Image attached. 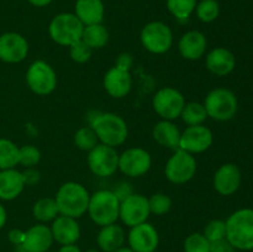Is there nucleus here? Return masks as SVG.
I'll return each instance as SVG.
<instances>
[{"instance_id": "47", "label": "nucleus", "mask_w": 253, "mask_h": 252, "mask_svg": "<svg viewBox=\"0 0 253 252\" xmlns=\"http://www.w3.org/2000/svg\"><path fill=\"white\" fill-rule=\"evenodd\" d=\"M86 252H99V251H96V250H89V251H86Z\"/></svg>"}, {"instance_id": "44", "label": "nucleus", "mask_w": 253, "mask_h": 252, "mask_svg": "<svg viewBox=\"0 0 253 252\" xmlns=\"http://www.w3.org/2000/svg\"><path fill=\"white\" fill-rule=\"evenodd\" d=\"M6 210L5 208L0 204V229L4 227V225L6 224Z\"/></svg>"}, {"instance_id": "16", "label": "nucleus", "mask_w": 253, "mask_h": 252, "mask_svg": "<svg viewBox=\"0 0 253 252\" xmlns=\"http://www.w3.org/2000/svg\"><path fill=\"white\" fill-rule=\"evenodd\" d=\"M130 249L135 252H155L160 244L157 230L148 222L131 227L128 234Z\"/></svg>"}, {"instance_id": "13", "label": "nucleus", "mask_w": 253, "mask_h": 252, "mask_svg": "<svg viewBox=\"0 0 253 252\" xmlns=\"http://www.w3.org/2000/svg\"><path fill=\"white\" fill-rule=\"evenodd\" d=\"M152 160L150 153L143 148H128L119 156V168L128 177H141L150 170Z\"/></svg>"}, {"instance_id": "7", "label": "nucleus", "mask_w": 253, "mask_h": 252, "mask_svg": "<svg viewBox=\"0 0 253 252\" xmlns=\"http://www.w3.org/2000/svg\"><path fill=\"white\" fill-rule=\"evenodd\" d=\"M197 172V161L192 153L177 150L166 165V177L174 184H183L192 179Z\"/></svg>"}, {"instance_id": "5", "label": "nucleus", "mask_w": 253, "mask_h": 252, "mask_svg": "<svg viewBox=\"0 0 253 252\" xmlns=\"http://www.w3.org/2000/svg\"><path fill=\"white\" fill-rule=\"evenodd\" d=\"M84 25L74 14L62 12L54 16L49 24V36L56 43L69 47L82 40Z\"/></svg>"}, {"instance_id": "37", "label": "nucleus", "mask_w": 253, "mask_h": 252, "mask_svg": "<svg viewBox=\"0 0 253 252\" xmlns=\"http://www.w3.org/2000/svg\"><path fill=\"white\" fill-rule=\"evenodd\" d=\"M148 205H150V212L155 215H163L169 211L172 200L168 195L157 193L148 199Z\"/></svg>"}, {"instance_id": "12", "label": "nucleus", "mask_w": 253, "mask_h": 252, "mask_svg": "<svg viewBox=\"0 0 253 252\" xmlns=\"http://www.w3.org/2000/svg\"><path fill=\"white\" fill-rule=\"evenodd\" d=\"M150 205L148 199L141 194H130L120 202L119 217L127 226L133 227L146 222L150 216Z\"/></svg>"}, {"instance_id": "17", "label": "nucleus", "mask_w": 253, "mask_h": 252, "mask_svg": "<svg viewBox=\"0 0 253 252\" xmlns=\"http://www.w3.org/2000/svg\"><path fill=\"white\" fill-rule=\"evenodd\" d=\"M241 185V170L234 163L222 165L214 175V187L221 195H232Z\"/></svg>"}, {"instance_id": "24", "label": "nucleus", "mask_w": 253, "mask_h": 252, "mask_svg": "<svg viewBox=\"0 0 253 252\" xmlns=\"http://www.w3.org/2000/svg\"><path fill=\"white\" fill-rule=\"evenodd\" d=\"M105 7L101 0H77L74 15L81 20L84 26L101 24Z\"/></svg>"}, {"instance_id": "45", "label": "nucleus", "mask_w": 253, "mask_h": 252, "mask_svg": "<svg viewBox=\"0 0 253 252\" xmlns=\"http://www.w3.org/2000/svg\"><path fill=\"white\" fill-rule=\"evenodd\" d=\"M59 252H82L79 250V247H77L76 245H64L62 246V249L59 250Z\"/></svg>"}, {"instance_id": "8", "label": "nucleus", "mask_w": 253, "mask_h": 252, "mask_svg": "<svg viewBox=\"0 0 253 252\" xmlns=\"http://www.w3.org/2000/svg\"><path fill=\"white\" fill-rule=\"evenodd\" d=\"M26 82L35 94L48 95L57 86L56 72L46 62L36 61L27 69Z\"/></svg>"}, {"instance_id": "20", "label": "nucleus", "mask_w": 253, "mask_h": 252, "mask_svg": "<svg viewBox=\"0 0 253 252\" xmlns=\"http://www.w3.org/2000/svg\"><path fill=\"white\" fill-rule=\"evenodd\" d=\"M52 236L61 245H74L81 237V227L76 219L59 215L53 220L51 227Z\"/></svg>"}, {"instance_id": "23", "label": "nucleus", "mask_w": 253, "mask_h": 252, "mask_svg": "<svg viewBox=\"0 0 253 252\" xmlns=\"http://www.w3.org/2000/svg\"><path fill=\"white\" fill-rule=\"evenodd\" d=\"M25 179L21 172L15 168L0 172V199L12 200L19 197L25 188Z\"/></svg>"}, {"instance_id": "32", "label": "nucleus", "mask_w": 253, "mask_h": 252, "mask_svg": "<svg viewBox=\"0 0 253 252\" xmlns=\"http://www.w3.org/2000/svg\"><path fill=\"white\" fill-rule=\"evenodd\" d=\"M195 12L200 21L212 22L220 14V5L216 0H200L195 7Z\"/></svg>"}, {"instance_id": "29", "label": "nucleus", "mask_w": 253, "mask_h": 252, "mask_svg": "<svg viewBox=\"0 0 253 252\" xmlns=\"http://www.w3.org/2000/svg\"><path fill=\"white\" fill-rule=\"evenodd\" d=\"M19 163V148L12 141L0 138V169L15 168Z\"/></svg>"}, {"instance_id": "30", "label": "nucleus", "mask_w": 253, "mask_h": 252, "mask_svg": "<svg viewBox=\"0 0 253 252\" xmlns=\"http://www.w3.org/2000/svg\"><path fill=\"white\" fill-rule=\"evenodd\" d=\"M183 121H184L187 125L189 126H195V125H202L208 118L207 110H205V106L200 103H189L185 104L184 108H183L182 114Z\"/></svg>"}, {"instance_id": "22", "label": "nucleus", "mask_w": 253, "mask_h": 252, "mask_svg": "<svg viewBox=\"0 0 253 252\" xmlns=\"http://www.w3.org/2000/svg\"><path fill=\"white\" fill-rule=\"evenodd\" d=\"M178 48L185 59H199L204 56L207 49V37L200 31H189L179 40Z\"/></svg>"}, {"instance_id": "41", "label": "nucleus", "mask_w": 253, "mask_h": 252, "mask_svg": "<svg viewBox=\"0 0 253 252\" xmlns=\"http://www.w3.org/2000/svg\"><path fill=\"white\" fill-rule=\"evenodd\" d=\"M24 239H25V232L21 231V230L12 229L11 231L9 232L10 242L16 245V246H21L22 242H24Z\"/></svg>"}, {"instance_id": "31", "label": "nucleus", "mask_w": 253, "mask_h": 252, "mask_svg": "<svg viewBox=\"0 0 253 252\" xmlns=\"http://www.w3.org/2000/svg\"><path fill=\"white\" fill-rule=\"evenodd\" d=\"M198 0H167L170 14L178 20H187L195 11Z\"/></svg>"}, {"instance_id": "36", "label": "nucleus", "mask_w": 253, "mask_h": 252, "mask_svg": "<svg viewBox=\"0 0 253 252\" xmlns=\"http://www.w3.org/2000/svg\"><path fill=\"white\" fill-rule=\"evenodd\" d=\"M203 235L209 240V242L226 239V222L222 221V220H211L205 226Z\"/></svg>"}, {"instance_id": "40", "label": "nucleus", "mask_w": 253, "mask_h": 252, "mask_svg": "<svg viewBox=\"0 0 253 252\" xmlns=\"http://www.w3.org/2000/svg\"><path fill=\"white\" fill-rule=\"evenodd\" d=\"M132 56L128 53H121L120 56L116 59V67L121 69H125V71H130L131 66H132Z\"/></svg>"}, {"instance_id": "38", "label": "nucleus", "mask_w": 253, "mask_h": 252, "mask_svg": "<svg viewBox=\"0 0 253 252\" xmlns=\"http://www.w3.org/2000/svg\"><path fill=\"white\" fill-rule=\"evenodd\" d=\"M91 51L93 49L83 40H79V41L74 42L73 44L69 46V54H71L72 59L77 62V63H85V62H88L91 57Z\"/></svg>"}, {"instance_id": "6", "label": "nucleus", "mask_w": 253, "mask_h": 252, "mask_svg": "<svg viewBox=\"0 0 253 252\" xmlns=\"http://www.w3.org/2000/svg\"><path fill=\"white\" fill-rule=\"evenodd\" d=\"M205 110L208 116L217 121L231 120L237 113L239 103L231 90L226 88H216L205 98Z\"/></svg>"}, {"instance_id": "39", "label": "nucleus", "mask_w": 253, "mask_h": 252, "mask_svg": "<svg viewBox=\"0 0 253 252\" xmlns=\"http://www.w3.org/2000/svg\"><path fill=\"white\" fill-rule=\"evenodd\" d=\"M209 252H235V247L226 239L219 241L210 242Z\"/></svg>"}, {"instance_id": "1", "label": "nucleus", "mask_w": 253, "mask_h": 252, "mask_svg": "<svg viewBox=\"0 0 253 252\" xmlns=\"http://www.w3.org/2000/svg\"><path fill=\"white\" fill-rule=\"evenodd\" d=\"M226 240L237 250H253V209H240L226 220Z\"/></svg>"}, {"instance_id": "2", "label": "nucleus", "mask_w": 253, "mask_h": 252, "mask_svg": "<svg viewBox=\"0 0 253 252\" xmlns=\"http://www.w3.org/2000/svg\"><path fill=\"white\" fill-rule=\"evenodd\" d=\"M89 199L90 195L83 185L76 182H68L59 188L54 200L59 214L77 219L86 212Z\"/></svg>"}, {"instance_id": "35", "label": "nucleus", "mask_w": 253, "mask_h": 252, "mask_svg": "<svg viewBox=\"0 0 253 252\" xmlns=\"http://www.w3.org/2000/svg\"><path fill=\"white\" fill-rule=\"evenodd\" d=\"M185 252H209L210 242L203 234H192L184 241Z\"/></svg>"}, {"instance_id": "28", "label": "nucleus", "mask_w": 253, "mask_h": 252, "mask_svg": "<svg viewBox=\"0 0 253 252\" xmlns=\"http://www.w3.org/2000/svg\"><path fill=\"white\" fill-rule=\"evenodd\" d=\"M32 212H34L35 219L41 222L52 221L59 214L56 200L52 198H42V199L37 200L35 203Z\"/></svg>"}, {"instance_id": "27", "label": "nucleus", "mask_w": 253, "mask_h": 252, "mask_svg": "<svg viewBox=\"0 0 253 252\" xmlns=\"http://www.w3.org/2000/svg\"><path fill=\"white\" fill-rule=\"evenodd\" d=\"M82 40L91 49L103 48L109 41V32L106 27L101 24L88 25V26H84Z\"/></svg>"}, {"instance_id": "19", "label": "nucleus", "mask_w": 253, "mask_h": 252, "mask_svg": "<svg viewBox=\"0 0 253 252\" xmlns=\"http://www.w3.org/2000/svg\"><path fill=\"white\" fill-rule=\"evenodd\" d=\"M132 86V78L130 71H125L119 67L109 69L104 77V88L113 98H124L127 95Z\"/></svg>"}, {"instance_id": "43", "label": "nucleus", "mask_w": 253, "mask_h": 252, "mask_svg": "<svg viewBox=\"0 0 253 252\" xmlns=\"http://www.w3.org/2000/svg\"><path fill=\"white\" fill-rule=\"evenodd\" d=\"M27 1H29L31 5H34V6L43 7L51 4L52 0H27Z\"/></svg>"}, {"instance_id": "11", "label": "nucleus", "mask_w": 253, "mask_h": 252, "mask_svg": "<svg viewBox=\"0 0 253 252\" xmlns=\"http://www.w3.org/2000/svg\"><path fill=\"white\" fill-rule=\"evenodd\" d=\"M185 105L182 93L173 88H163L153 96V109L165 120H174L179 118Z\"/></svg>"}, {"instance_id": "46", "label": "nucleus", "mask_w": 253, "mask_h": 252, "mask_svg": "<svg viewBox=\"0 0 253 252\" xmlns=\"http://www.w3.org/2000/svg\"><path fill=\"white\" fill-rule=\"evenodd\" d=\"M113 252H135V251H132L131 249H126V247H120V249L115 250V251Z\"/></svg>"}, {"instance_id": "4", "label": "nucleus", "mask_w": 253, "mask_h": 252, "mask_svg": "<svg viewBox=\"0 0 253 252\" xmlns=\"http://www.w3.org/2000/svg\"><path fill=\"white\" fill-rule=\"evenodd\" d=\"M88 211L91 220L99 226L115 224L120 211V199L110 190H98L90 195Z\"/></svg>"}, {"instance_id": "21", "label": "nucleus", "mask_w": 253, "mask_h": 252, "mask_svg": "<svg viewBox=\"0 0 253 252\" xmlns=\"http://www.w3.org/2000/svg\"><path fill=\"white\" fill-rule=\"evenodd\" d=\"M236 66L234 53L224 47L214 48L207 56V67L212 74L225 77L231 73Z\"/></svg>"}, {"instance_id": "42", "label": "nucleus", "mask_w": 253, "mask_h": 252, "mask_svg": "<svg viewBox=\"0 0 253 252\" xmlns=\"http://www.w3.org/2000/svg\"><path fill=\"white\" fill-rule=\"evenodd\" d=\"M22 175H24L25 184L32 185L40 180V173L36 172V170L31 169V168H29L25 173H22Z\"/></svg>"}, {"instance_id": "25", "label": "nucleus", "mask_w": 253, "mask_h": 252, "mask_svg": "<svg viewBox=\"0 0 253 252\" xmlns=\"http://www.w3.org/2000/svg\"><path fill=\"white\" fill-rule=\"evenodd\" d=\"M153 138L160 143L161 146L172 148V150H179L180 132L179 128L170 123L169 120L160 121L153 128Z\"/></svg>"}, {"instance_id": "33", "label": "nucleus", "mask_w": 253, "mask_h": 252, "mask_svg": "<svg viewBox=\"0 0 253 252\" xmlns=\"http://www.w3.org/2000/svg\"><path fill=\"white\" fill-rule=\"evenodd\" d=\"M98 136L93 127H82L74 135V143L82 151H90L98 145Z\"/></svg>"}, {"instance_id": "9", "label": "nucleus", "mask_w": 253, "mask_h": 252, "mask_svg": "<svg viewBox=\"0 0 253 252\" xmlns=\"http://www.w3.org/2000/svg\"><path fill=\"white\" fill-rule=\"evenodd\" d=\"M141 42L151 53H165L172 47V30L161 21L150 22L141 31Z\"/></svg>"}, {"instance_id": "14", "label": "nucleus", "mask_w": 253, "mask_h": 252, "mask_svg": "<svg viewBox=\"0 0 253 252\" xmlns=\"http://www.w3.org/2000/svg\"><path fill=\"white\" fill-rule=\"evenodd\" d=\"M212 145V132L203 125L188 126L180 133L179 148L189 153H202Z\"/></svg>"}, {"instance_id": "15", "label": "nucleus", "mask_w": 253, "mask_h": 252, "mask_svg": "<svg viewBox=\"0 0 253 252\" xmlns=\"http://www.w3.org/2000/svg\"><path fill=\"white\" fill-rule=\"evenodd\" d=\"M29 53L26 39L16 32H6L0 36V59L6 63H19Z\"/></svg>"}, {"instance_id": "34", "label": "nucleus", "mask_w": 253, "mask_h": 252, "mask_svg": "<svg viewBox=\"0 0 253 252\" xmlns=\"http://www.w3.org/2000/svg\"><path fill=\"white\" fill-rule=\"evenodd\" d=\"M41 160V152L32 145L22 146L19 148V163L27 168H32Z\"/></svg>"}, {"instance_id": "10", "label": "nucleus", "mask_w": 253, "mask_h": 252, "mask_svg": "<svg viewBox=\"0 0 253 252\" xmlns=\"http://www.w3.org/2000/svg\"><path fill=\"white\" fill-rule=\"evenodd\" d=\"M88 166L91 172L99 177L113 175L119 168V155L116 150L104 143L96 145L89 151Z\"/></svg>"}, {"instance_id": "3", "label": "nucleus", "mask_w": 253, "mask_h": 252, "mask_svg": "<svg viewBox=\"0 0 253 252\" xmlns=\"http://www.w3.org/2000/svg\"><path fill=\"white\" fill-rule=\"evenodd\" d=\"M91 127L101 143L110 147L123 145L127 138V125L121 116L113 113H104L95 116Z\"/></svg>"}, {"instance_id": "26", "label": "nucleus", "mask_w": 253, "mask_h": 252, "mask_svg": "<svg viewBox=\"0 0 253 252\" xmlns=\"http://www.w3.org/2000/svg\"><path fill=\"white\" fill-rule=\"evenodd\" d=\"M96 241L103 251L113 252L123 247L124 241H125V232L123 227L116 224L106 225L100 230Z\"/></svg>"}, {"instance_id": "18", "label": "nucleus", "mask_w": 253, "mask_h": 252, "mask_svg": "<svg viewBox=\"0 0 253 252\" xmlns=\"http://www.w3.org/2000/svg\"><path fill=\"white\" fill-rule=\"evenodd\" d=\"M53 242L52 231L43 224L35 225L25 232L24 242L20 247L22 252H47Z\"/></svg>"}]
</instances>
